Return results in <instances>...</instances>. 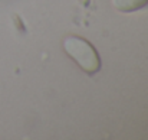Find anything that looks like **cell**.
I'll list each match as a JSON object with an SVG mask.
<instances>
[{
	"label": "cell",
	"instance_id": "cell-2",
	"mask_svg": "<svg viewBox=\"0 0 148 140\" xmlns=\"http://www.w3.org/2000/svg\"><path fill=\"white\" fill-rule=\"evenodd\" d=\"M112 4L119 12H135L148 6V0H112Z\"/></svg>",
	"mask_w": 148,
	"mask_h": 140
},
{
	"label": "cell",
	"instance_id": "cell-1",
	"mask_svg": "<svg viewBox=\"0 0 148 140\" xmlns=\"http://www.w3.org/2000/svg\"><path fill=\"white\" fill-rule=\"evenodd\" d=\"M63 49L86 74L94 75L101 69L98 52L86 39L81 36H66L63 39Z\"/></svg>",
	"mask_w": 148,
	"mask_h": 140
}]
</instances>
